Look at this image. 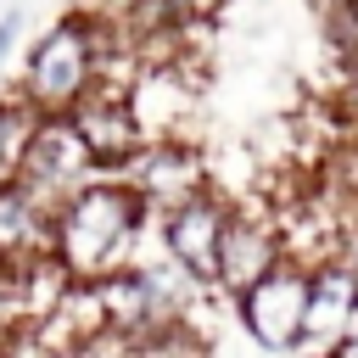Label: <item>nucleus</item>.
Wrapping results in <instances>:
<instances>
[{
    "label": "nucleus",
    "mask_w": 358,
    "mask_h": 358,
    "mask_svg": "<svg viewBox=\"0 0 358 358\" xmlns=\"http://www.w3.org/2000/svg\"><path fill=\"white\" fill-rule=\"evenodd\" d=\"M151 213L134 196V185L123 173H95L90 185H78L56 218H50V252L62 257V268L73 280H101L112 268H129L145 246Z\"/></svg>",
    "instance_id": "f257e3e1"
},
{
    "label": "nucleus",
    "mask_w": 358,
    "mask_h": 358,
    "mask_svg": "<svg viewBox=\"0 0 358 358\" xmlns=\"http://www.w3.org/2000/svg\"><path fill=\"white\" fill-rule=\"evenodd\" d=\"M101 39H106V22H101V17L67 11L62 22H50V28L28 45L22 73H17V95H22L39 117L67 112V106L101 78Z\"/></svg>",
    "instance_id": "f03ea898"
},
{
    "label": "nucleus",
    "mask_w": 358,
    "mask_h": 358,
    "mask_svg": "<svg viewBox=\"0 0 358 358\" xmlns=\"http://www.w3.org/2000/svg\"><path fill=\"white\" fill-rule=\"evenodd\" d=\"M101 168H95V157H90V145H84V134L73 129V117L67 112H56V117H39L34 123V134H28V151H22V162H17V179L11 185H22L39 207H62L78 185H90Z\"/></svg>",
    "instance_id": "7ed1b4c3"
},
{
    "label": "nucleus",
    "mask_w": 358,
    "mask_h": 358,
    "mask_svg": "<svg viewBox=\"0 0 358 358\" xmlns=\"http://www.w3.org/2000/svg\"><path fill=\"white\" fill-rule=\"evenodd\" d=\"M285 257V241H280V218L263 196L252 201H229V218H224V235H218V257H213V291L224 296H241L252 280H263L274 263Z\"/></svg>",
    "instance_id": "20e7f679"
},
{
    "label": "nucleus",
    "mask_w": 358,
    "mask_h": 358,
    "mask_svg": "<svg viewBox=\"0 0 358 358\" xmlns=\"http://www.w3.org/2000/svg\"><path fill=\"white\" fill-rule=\"evenodd\" d=\"M235 302V319H241V330L263 347V352H285V347H296L302 341V308H308V268L302 263H291V257H280L263 280H252L241 296H229Z\"/></svg>",
    "instance_id": "39448f33"
},
{
    "label": "nucleus",
    "mask_w": 358,
    "mask_h": 358,
    "mask_svg": "<svg viewBox=\"0 0 358 358\" xmlns=\"http://www.w3.org/2000/svg\"><path fill=\"white\" fill-rule=\"evenodd\" d=\"M224 218H229V196L207 179L201 190H190V196L173 201L168 213H157L151 229H157V241H162V257H173L190 280L213 285V257H218Z\"/></svg>",
    "instance_id": "423d86ee"
},
{
    "label": "nucleus",
    "mask_w": 358,
    "mask_h": 358,
    "mask_svg": "<svg viewBox=\"0 0 358 358\" xmlns=\"http://www.w3.org/2000/svg\"><path fill=\"white\" fill-rule=\"evenodd\" d=\"M123 179L134 185V196H140L145 213L157 218V213H168L173 201H185L190 190L207 185V157H201L196 140H185V134H162V140H145V145L129 157Z\"/></svg>",
    "instance_id": "0eeeda50"
},
{
    "label": "nucleus",
    "mask_w": 358,
    "mask_h": 358,
    "mask_svg": "<svg viewBox=\"0 0 358 358\" xmlns=\"http://www.w3.org/2000/svg\"><path fill=\"white\" fill-rule=\"evenodd\" d=\"M67 117L84 134V145H90V157H95L101 173H123L129 157L145 145V129H140V117L129 106V90H117V84H90L67 106Z\"/></svg>",
    "instance_id": "6e6552de"
},
{
    "label": "nucleus",
    "mask_w": 358,
    "mask_h": 358,
    "mask_svg": "<svg viewBox=\"0 0 358 358\" xmlns=\"http://www.w3.org/2000/svg\"><path fill=\"white\" fill-rule=\"evenodd\" d=\"M358 319V280L347 263H319L308 268V308H302V341L308 347H336Z\"/></svg>",
    "instance_id": "1a4fd4ad"
},
{
    "label": "nucleus",
    "mask_w": 358,
    "mask_h": 358,
    "mask_svg": "<svg viewBox=\"0 0 358 358\" xmlns=\"http://www.w3.org/2000/svg\"><path fill=\"white\" fill-rule=\"evenodd\" d=\"M50 218H56V213L39 207L22 185H6V190H0V268L50 252Z\"/></svg>",
    "instance_id": "9d476101"
},
{
    "label": "nucleus",
    "mask_w": 358,
    "mask_h": 358,
    "mask_svg": "<svg viewBox=\"0 0 358 358\" xmlns=\"http://www.w3.org/2000/svg\"><path fill=\"white\" fill-rule=\"evenodd\" d=\"M34 123H39V112H34L17 90H11V95H0V190L17 179V162H22V151H28Z\"/></svg>",
    "instance_id": "9b49d317"
},
{
    "label": "nucleus",
    "mask_w": 358,
    "mask_h": 358,
    "mask_svg": "<svg viewBox=\"0 0 358 358\" xmlns=\"http://www.w3.org/2000/svg\"><path fill=\"white\" fill-rule=\"evenodd\" d=\"M324 45H330V56L352 73L358 67V0H324Z\"/></svg>",
    "instance_id": "f8f14e48"
},
{
    "label": "nucleus",
    "mask_w": 358,
    "mask_h": 358,
    "mask_svg": "<svg viewBox=\"0 0 358 358\" xmlns=\"http://www.w3.org/2000/svg\"><path fill=\"white\" fill-rule=\"evenodd\" d=\"M17 39H22V11H6V17H0V67L11 62Z\"/></svg>",
    "instance_id": "ddd939ff"
},
{
    "label": "nucleus",
    "mask_w": 358,
    "mask_h": 358,
    "mask_svg": "<svg viewBox=\"0 0 358 358\" xmlns=\"http://www.w3.org/2000/svg\"><path fill=\"white\" fill-rule=\"evenodd\" d=\"M67 11H84V17H112L117 0H67Z\"/></svg>",
    "instance_id": "4468645a"
},
{
    "label": "nucleus",
    "mask_w": 358,
    "mask_h": 358,
    "mask_svg": "<svg viewBox=\"0 0 358 358\" xmlns=\"http://www.w3.org/2000/svg\"><path fill=\"white\" fill-rule=\"evenodd\" d=\"M330 358H358V319H352V330H347V336L330 347Z\"/></svg>",
    "instance_id": "2eb2a0df"
},
{
    "label": "nucleus",
    "mask_w": 358,
    "mask_h": 358,
    "mask_svg": "<svg viewBox=\"0 0 358 358\" xmlns=\"http://www.w3.org/2000/svg\"><path fill=\"white\" fill-rule=\"evenodd\" d=\"M274 358H330V347H308V341H296V347H285V352H274Z\"/></svg>",
    "instance_id": "dca6fc26"
},
{
    "label": "nucleus",
    "mask_w": 358,
    "mask_h": 358,
    "mask_svg": "<svg viewBox=\"0 0 358 358\" xmlns=\"http://www.w3.org/2000/svg\"><path fill=\"white\" fill-rule=\"evenodd\" d=\"M229 0H185V17H213V11H224Z\"/></svg>",
    "instance_id": "f3484780"
},
{
    "label": "nucleus",
    "mask_w": 358,
    "mask_h": 358,
    "mask_svg": "<svg viewBox=\"0 0 358 358\" xmlns=\"http://www.w3.org/2000/svg\"><path fill=\"white\" fill-rule=\"evenodd\" d=\"M341 263H347V274H352V280H358V229H352V235H347V246H341Z\"/></svg>",
    "instance_id": "a211bd4d"
}]
</instances>
